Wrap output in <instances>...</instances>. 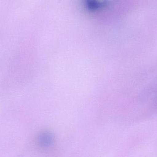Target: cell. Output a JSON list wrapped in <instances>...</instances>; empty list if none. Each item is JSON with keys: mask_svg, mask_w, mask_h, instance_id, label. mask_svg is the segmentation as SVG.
<instances>
[{"mask_svg": "<svg viewBox=\"0 0 157 157\" xmlns=\"http://www.w3.org/2000/svg\"><path fill=\"white\" fill-rule=\"evenodd\" d=\"M53 140V136L50 133L44 132L40 134L38 136V142L41 147L46 148L51 145Z\"/></svg>", "mask_w": 157, "mask_h": 157, "instance_id": "1", "label": "cell"}, {"mask_svg": "<svg viewBox=\"0 0 157 157\" xmlns=\"http://www.w3.org/2000/svg\"><path fill=\"white\" fill-rule=\"evenodd\" d=\"M106 2H100L98 0H85V5L88 10L94 11L100 9L107 5Z\"/></svg>", "mask_w": 157, "mask_h": 157, "instance_id": "2", "label": "cell"}]
</instances>
